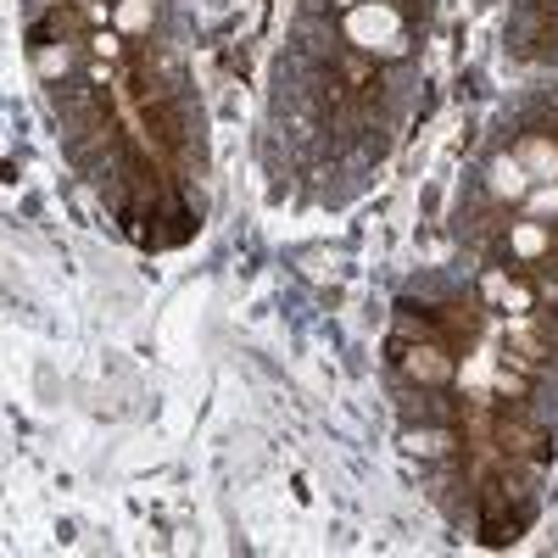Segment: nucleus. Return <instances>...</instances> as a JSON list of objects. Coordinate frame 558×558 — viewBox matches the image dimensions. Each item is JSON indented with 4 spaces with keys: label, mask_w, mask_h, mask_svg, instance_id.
I'll return each mask as SVG.
<instances>
[{
    "label": "nucleus",
    "mask_w": 558,
    "mask_h": 558,
    "mask_svg": "<svg viewBox=\"0 0 558 558\" xmlns=\"http://www.w3.org/2000/svg\"><path fill=\"white\" fill-rule=\"evenodd\" d=\"M347 39L363 45V51H380V57H402L408 39H402V17L397 7H386V0H363V7L347 12Z\"/></svg>",
    "instance_id": "obj_1"
},
{
    "label": "nucleus",
    "mask_w": 558,
    "mask_h": 558,
    "mask_svg": "<svg viewBox=\"0 0 558 558\" xmlns=\"http://www.w3.org/2000/svg\"><path fill=\"white\" fill-rule=\"evenodd\" d=\"M525 184H531V173H525L520 157H497L492 162V191L497 196H525Z\"/></svg>",
    "instance_id": "obj_2"
},
{
    "label": "nucleus",
    "mask_w": 558,
    "mask_h": 558,
    "mask_svg": "<svg viewBox=\"0 0 558 558\" xmlns=\"http://www.w3.org/2000/svg\"><path fill=\"white\" fill-rule=\"evenodd\" d=\"M520 162H525V173H531V179H553V173H558V146L536 134V140H525Z\"/></svg>",
    "instance_id": "obj_3"
},
{
    "label": "nucleus",
    "mask_w": 558,
    "mask_h": 558,
    "mask_svg": "<svg viewBox=\"0 0 558 558\" xmlns=\"http://www.w3.org/2000/svg\"><path fill=\"white\" fill-rule=\"evenodd\" d=\"M514 252L520 257H542L547 252V235H542L536 223H514Z\"/></svg>",
    "instance_id": "obj_4"
},
{
    "label": "nucleus",
    "mask_w": 558,
    "mask_h": 558,
    "mask_svg": "<svg viewBox=\"0 0 558 558\" xmlns=\"http://www.w3.org/2000/svg\"><path fill=\"white\" fill-rule=\"evenodd\" d=\"M151 23V0H123L118 7V28H146Z\"/></svg>",
    "instance_id": "obj_5"
},
{
    "label": "nucleus",
    "mask_w": 558,
    "mask_h": 558,
    "mask_svg": "<svg viewBox=\"0 0 558 558\" xmlns=\"http://www.w3.org/2000/svg\"><path fill=\"white\" fill-rule=\"evenodd\" d=\"M413 375H425V380H441V375H447V363H441L436 352H418V357H413Z\"/></svg>",
    "instance_id": "obj_6"
},
{
    "label": "nucleus",
    "mask_w": 558,
    "mask_h": 558,
    "mask_svg": "<svg viewBox=\"0 0 558 558\" xmlns=\"http://www.w3.org/2000/svg\"><path fill=\"white\" fill-rule=\"evenodd\" d=\"M386 7H397V0H386Z\"/></svg>",
    "instance_id": "obj_7"
}]
</instances>
